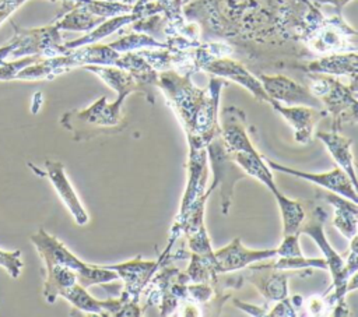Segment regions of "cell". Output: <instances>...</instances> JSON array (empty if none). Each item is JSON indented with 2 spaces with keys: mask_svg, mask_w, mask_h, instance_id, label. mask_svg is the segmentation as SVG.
Returning <instances> with one entry per match:
<instances>
[{
  "mask_svg": "<svg viewBox=\"0 0 358 317\" xmlns=\"http://www.w3.org/2000/svg\"><path fill=\"white\" fill-rule=\"evenodd\" d=\"M192 75H180L173 70L158 71L157 88L165 95L166 105L182 124L189 147L206 148L220 131V94L228 81L213 75L201 89L193 84Z\"/></svg>",
  "mask_w": 358,
  "mask_h": 317,
  "instance_id": "cell-1",
  "label": "cell"
},
{
  "mask_svg": "<svg viewBox=\"0 0 358 317\" xmlns=\"http://www.w3.org/2000/svg\"><path fill=\"white\" fill-rule=\"evenodd\" d=\"M302 74V84L322 102L327 116L331 117V131H341L344 126L357 124V81L345 85L334 75Z\"/></svg>",
  "mask_w": 358,
  "mask_h": 317,
  "instance_id": "cell-2",
  "label": "cell"
},
{
  "mask_svg": "<svg viewBox=\"0 0 358 317\" xmlns=\"http://www.w3.org/2000/svg\"><path fill=\"white\" fill-rule=\"evenodd\" d=\"M124 96H117L109 103L106 96H101L85 109L66 112L60 117V124L73 134L76 141H85L99 134H116L126 127L123 116Z\"/></svg>",
  "mask_w": 358,
  "mask_h": 317,
  "instance_id": "cell-3",
  "label": "cell"
},
{
  "mask_svg": "<svg viewBox=\"0 0 358 317\" xmlns=\"http://www.w3.org/2000/svg\"><path fill=\"white\" fill-rule=\"evenodd\" d=\"M29 240L35 246L45 265L60 264L73 268L77 272V282L84 288L119 279L117 272L108 268L106 265L99 267L81 261L60 240H57L55 236L49 235L43 229H39L36 233L31 235Z\"/></svg>",
  "mask_w": 358,
  "mask_h": 317,
  "instance_id": "cell-4",
  "label": "cell"
},
{
  "mask_svg": "<svg viewBox=\"0 0 358 317\" xmlns=\"http://www.w3.org/2000/svg\"><path fill=\"white\" fill-rule=\"evenodd\" d=\"M298 40L313 54V57L357 52L358 49L357 31L343 20L341 14L336 13L331 17L323 15L319 21L308 27L299 35Z\"/></svg>",
  "mask_w": 358,
  "mask_h": 317,
  "instance_id": "cell-5",
  "label": "cell"
},
{
  "mask_svg": "<svg viewBox=\"0 0 358 317\" xmlns=\"http://www.w3.org/2000/svg\"><path fill=\"white\" fill-rule=\"evenodd\" d=\"M206 151L207 159H210L211 163L214 182L217 183V189H220L221 211L224 215H227L232 204L235 184L245 179L248 175L234 161L232 152L228 149L222 140L221 130L210 140Z\"/></svg>",
  "mask_w": 358,
  "mask_h": 317,
  "instance_id": "cell-6",
  "label": "cell"
},
{
  "mask_svg": "<svg viewBox=\"0 0 358 317\" xmlns=\"http://www.w3.org/2000/svg\"><path fill=\"white\" fill-rule=\"evenodd\" d=\"M301 204L305 211V216L298 228V233H305L313 239L317 247L322 250L324 260L327 263V270L331 274V278L336 279L341 272L345 258L338 254L329 243L324 235V221L327 219V211L317 204L315 200H301Z\"/></svg>",
  "mask_w": 358,
  "mask_h": 317,
  "instance_id": "cell-7",
  "label": "cell"
},
{
  "mask_svg": "<svg viewBox=\"0 0 358 317\" xmlns=\"http://www.w3.org/2000/svg\"><path fill=\"white\" fill-rule=\"evenodd\" d=\"M263 89L268 95L270 101H275L285 106H310L323 109L322 102L302 84L280 73L257 74Z\"/></svg>",
  "mask_w": 358,
  "mask_h": 317,
  "instance_id": "cell-8",
  "label": "cell"
},
{
  "mask_svg": "<svg viewBox=\"0 0 358 317\" xmlns=\"http://www.w3.org/2000/svg\"><path fill=\"white\" fill-rule=\"evenodd\" d=\"M203 71L210 73L211 75L235 81L236 84L246 88L257 101L270 102L268 95L263 89L259 78L239 60L232 57H214L207 61L203 67Z\"/></svg>",
  "mask_w": 358,
  "mask_h": 317,
  "instance_id": "cell-9",
  "label": "cell"
},
{
  "mask_svg": "<svg viewBox=\"0 0 358 317\" xmlns=\"http://www.w3.org/2000/svg\"><path fill=\"white\" fill-rule=\"evenodd\" d=\"M267 166L271 168L273 170L281 172V173H287V175H292L295 177L316 183L317 186L330 190L333 193L340 194L344 198H348L354 202L358 201V196H357V186L352 184V182L350 180V177L347 176V173L340 168H334L330 172L326 173H308V172H302V170H296L284 165H280L274 161L270 159H264Z\"/></svg>",
  "mask_w": 358,
  "mask_h": 317,
  "instance_id": "cell-10",
  "label": "cell"
},
{
  "mask_svg": "<svg viewBox=\"0 0 358 317\" xmlns=\"http://www.w3.org/2000/svg\"><path fill=\"white\" fill-rule=\"evenodd\" d=\"M275 256V249L250 250L242 244L239 237H235L228 246L214 251V270L217 274H228L249 267L256 261L268 260Z\"/></svg>",
  "mask_w": 358,
  "mask_h": 317,
  "instance_id": "cell-11",
  "label": "cell"
},
{
  "mask_svg": "<svg viewBox=\"0 0 358 317\" xmlns=\"http://www.w3.org/2000/svg\"><path fill=\"white\" fill-rule=\"evenodd\" d=\"M159 264H161L159 257L157 261H143L141 256L138 254L136 256V258L130 261L115 264V265H106V267L116 271L119 278L123 279L124 290L122 293H124L129 300L138 302L144 288L150 282L154 272L159 268Z\"/></svg>",
  "mask_w": 358,
  "mask_h": 317,
  "instance_id": "cell-12",
  "label": "cell"
},
{
  "mask_svg": "<svg viewBox=\"0 0 358 317\" xmlns=\"http://www.w3.org/2000/svg\"><path fill=\"white\" fill-rule=\"evenodd\" d=\"M268 103L294 128V140L299 144H309L312 140L313 126L316 124V121L327 117V112L324 109H316L301 105L285 106L275 101H270Z\"/></svg>",
  "mask_w": 358,
  "mask_h": 317,
  "instance_id": "cell-13",
  "label": "cell"
},
{
  "mask_svg": "<svg viewBox=\"0 0 358 317\" xmlns=\"http://www.w3.org/2000/svg\"><path fill=\"white\" fill-rule=\"evenodd\" d=\"M243 278L253 283L266 299V303L278 302L288 295V272L285 270H275L262 267L257 263L250 264Z\"/></svg>",
  "mask_w": 358,
  "mask_h": 317,
  "instance_id": "cell-14",
  "label": "cell"
},
{
  "mask_svg": "<svg viewBox=\"0 0 358 317\" xmlns=\"http://www.w3.org/2000/svg\"><path fill=\"white\" fill-rule=\"evenodd\" d=\"M43 168H45L46 172H36V173L48 176V179L50 180L56 193L59 194L60 200L64 202V205L69 208L70 214L73 215L76 223L77 225H85L88 222V215H87L84 207L80 202L78 196L76 194L73 186L70 184V182L66 176L63 163L57 162V161L46 159Z\"/></svg>",
  "mask_w": 358,
  "mask_h": 317,
  "instance_id": "cell-15",
  "label": "cell"
},
{
  "mask_svg": "<svg viewBox=\"0 0 358 317\" xmlns=\"http://www.w3.org/2000/svg\"><path fill=\"white\" fill-rule=\"evenodd\" d=\"M218 123L222 140L231 152L256 151L249 138L246 130V115L242 109L236 106L224 108Z\"/></svg>",
  "mask_w": 358,
  "mask_h": 317,
  "instance_id": "cell-16",
  "label": "cell"
},
{
  "mask_svg": "<svg viewBox=\"0 0 358 317\" xmlns=\"http://www.w3.org/2000/svg\"><path fill=\"white\" fill-rule=\"evenodd\" d=\"M298 70L302 73H320L329 75H345L350 81H357L358 75V56L357 52L331 53L315 57L299 64Z\"/></svg>",
  "mask_w": 358,
  "mask_h": 317,
  "instance_id": "cell-17",
  "label": "cell"
},
{
  "mask_svg": "<svg viewBox=\"0 0 358 317\" xmlns=\"http://www.w3.org/2000/svg\"><path fill=\"white\" fill-rule=\"evenodd\" d=\"M187 184L185 194L182 197V204L179 214L176 219H180L192 202L203 194L206 190V182H207V151L206 148H197V147H189V159H187Z\"/></svg>",
  "mask_w": 358,
  "mask_h": 317,
  "instance_id": "cell-18",
  "label": "cell"
},
{
  "mask_svg": "<svg viewBox=\"0 0 358 317\" xmlns=\"http://www.w3.org/2000/svg\"><path fill=\"white\" fill-rule=\"evenodd\" d=\"M315 197L316 200L329 202L334 208L333 226L338 229L344 237L352 239L357 235V223H358L357 202L348 198H344L337 193H333L330 190H322V189H316Z\"/></svg>",
  "mask_w": 358,
  "mask_h": 317,
  "instance_id": "cell-19",
  "label": "cell"
},
{
  "mask_svg": "<svg viewBox=\"0 0 358 317\" xmlns=\"http://www.w3.org/2000/svg\"><path fill=\"white\" fill-rule=\"evenodd\" d=\"M115 66L126 70L137 82L140 88V94H143L150 103H154V99H155L154 89L157 88V82H158V71L152 68L137 53V50L120 53Z\"/></svg>",
  "mask_w": 358,
  "mask_h": 317,
  "instance_id": "cell-20",
  "label": "cell"
},
{
  "mask_svg": "<svg viewBox=\"0 0 358 317\" xmlns=\"http://www.w3.org/2000/svg\"><path fill=\"white\" fill-rule=\"evenodd\" d=\"M315 135L326 145L331 158L347 173L352 184L357 186L355 165H354V156L351 152L352 140L341 135L340 131H317Z\"/></svg>",
  "mask_w": 358,
  "mask_h": 317,
  "instance_id": "cell-21",
  "label": "cell"
},
{
  "mask_svg": "<svg viewBox=\"0 0 358 317\" xmlns=\"http://www.w3.org/2000/svg\"><path fill=\"white\" fill-rule=\"evenodd\" d=\"M73 67H84L88 64L96 66H115L120 53L113 50L109 45L90 43L74 49H67L66 52Z\"/></svg>",
  "mask_w": 358,
  "mask_h": 317,
  "instance_id": "cell-22",
  "label": "cell"
},
{
  "mask_svg": "<svg viewBox=\"0 0 358 317\" xmlns=\"http://www.w3.org/2000/svg\"><path fill=\"white\" fill-rule=\"evenodd\" d=\"M63 3H64V11L60 13V15L57 17V21L55 22V25L60 31L63 29V31L88 32L106 20L103 17L92 14L83 4H76L70 1H63Z\"/></svg>",
  "mask_w": 358,
  "mask_h": 317,
  "instance_id": "cell-23",
  "label": "cell"
},
{
  "mask_svg": "<svg viewBox=\"0 0 358 317\" xmlns=\"http://www.w3.org/2000/svg\"><path fill=\"white\" fill-rule=\"evenodd\" d=\"M83 68L98 75L109 88H112L117 94V96L127 98L130 94H134V92L140 94V88L137 82L123 68H119L116 66H96V64H88V66H84Z\"/></svg>",
  "mask_w": 358,
  "mask_h": 317,
  "instance_id": "cell-24",
  "label": "cell"
},
{
  "mask_svg": "<svg viewBox=\"0 0 358 317\" xmlns=\"http://www.w3.org/2000/svg\"><path fill=\"white\" fill-rule=\"evenodd\" d=\"M234 161L239 165V168L248 175L255 177L256 180L262 182L271 194L278 191V187L274 182V177L264 161V158L256 151H241V152H232Z\"/></svg>",
  "mask_w": 358,
  "mask_h": 317,
  "instance_id": "cell-25",
  "label": "cell"
},
{
  "mask_svg": "<svg viewBox=\"0 0 358 317\" xmlns=\"http://www.w3.org/2000/svg\"><path fill=\"white\" fill-rule=\"evenodd\" d=\"M138 20V15L134 13H127V14H120V15H115L110 18H106L105 21H102L99 25H96L94 29L88 31L84 36L70 40V42H64V47L66 49H74L83 45H90V43H96L101 39L106 38L108 35L122 29L123 27L129 25L130 22Z\"/></svg>",
  "mask_w": 358,
  "mask_h": 317,
  "instance_id": "cell-26",
  "label": "cell"
},
{
  "mask_svg": "<svg viewBox=\"0 0 358 317\" xmlns=\"http://www.w3.org/2000/svg\"><path fill=\"white\" fill-rule=\"evenodd\" d=\"M282 216V236L298 232V228L305 216L301 200H291L285 197L280 190L273 193Z\"/></svg>",
  "mask_w": 358,
  "mask_h": 317,
  "instance_id": "cell-27",
  "label": "cell"
},
{
  "mask_svg": "<svg viewBox=\"0 0 358 317\" xmlns=\"http://www.w3.org/2000/svg\"><path fill=\"white\" fill-rule=\"evenodd\" d=\"M270 261L264 263V260L256 261L262 267L275 268V270H285V271H294V270H306V268H319V270H327V263L324 258H306L303 254L296 257H273L268 258Z\"/></svg>",
  "mask_w": 358,
  "mask_h": 317,
  "instance_id": "cell-28",
  "label": "cell"
},
{
  "mask_svg": "<svg viewBox=\"0 0 358 317\" xmlns=\"http://www.w3.org/2000/svg\"><path fill=\"white\" fill-rule=\"evenodd\" d=\"M189 258H190V264L186 270V275L189 277V281L193 283H208L213 288L218 275L214 270L213 260L192 251Z\"/></svg>",
  "mask_w": 358,
  "mask_h": 317,
  "instance_id": "cell-29",
  "label": "cell"
},
{
  "mask_svg": "<svg viewBox=\"0 0 358 317\" xmlns=\"http://www.w3.org/2000/svg\"><path fill=\"white\" fill-rule=\"evenodd\" d=\"M109 46L119 52V53H124V52H131V50H138V49H157V47H166V43L159 42L157 39H154L152 36L143 34V32H130L126 34L124 36L119 38L117 40L109 43Z\"/></svg>",
  "mask_w": 358,
  "mask_h": 317,
  "instance_id": "cell-30",
  "label": "cell"
},
{
  "mask_svg": "<svg viewBox=\"0 0 358 317\" xmlns=\"http://www.w3.org/2000/svg\"><path fill=\"white\" fill-rule=\"evenodd\" d=\"M187 246H189L192 253H196L199 256H204V257L213 260V263H214V251L211 249L210 237L207 235L206 228H203V229L197 230L196 233L187 236Z\"/></svg>",
  "mask_w": 358,
  "mask_h": 317,
  "instance_id": "cell-31",
  "label": "cell"
},
{
  "mask_svg": "<svg viewBox=\"0 0 358 317\" xmlns=\"http://www.w3.org/2000/svg\"><path fill=\"white\" fill-rule=\"evenodd\" d=\"M0 265L4 267L13 278L20 277L22 265H24L22 260H21V251L20 250H15V251L0 250Z\"/></svg>",
  "mask_w": 358,
  "mask_h": 317,
  "instance_id": "cell-32",
  "label": "cell"
},
{
  "mask_svg": "<svg viewBox=\"0 0 358 317\" xmlns=\"http://www.w3.org/2000/svg\"><path fill=\"white\" fill-rule=\"evenodd\" d=\"M299 235L298 232L291 233V235H285L282 236V243L280 244L277 250V256L275 257H296V256H302V250L299 247Z\"/></svg>",
  "mask_w": 358,
  "mask_h": 317,
  "instance_id": "cell-33",
  "label": "cell"
},
{
  "mask_svg": "<svg viewBox=\"0 0 358 317\" xmlns=\"http://www.w3.org/2000/svg\"><path fill=\"white\" fill-rule=\"evenodd\" d=\"M187 295H189L187 299H190L192 302H194L200 307V304L208 302L213 297L214 289L208 283H189L187 285Z\"/></svg>",
  "mask_w": 358,
  "mask_h": 317,
  "instance_id": "cell-34",
  "label": "cell"
},
{
  "mask_svg": "<svg viewBox=\"0 0 358 317\" xmlns=\"http://www.w3.org/2000/svg\"><path fill=\"white\" fill-rule=\"evenodd\" d=\"M306 314L305 316H329V307L324 300V296H310L305 302Z\"/></svg>",
  "mask_w": 358,
  "mask_h": 317,
  "instance_id": "cell-35",
  "label": "cell"
},
{
  "mask_svg": "<svg viewBox=\"0 0 358 317\" xmlns=\"http://www.w3.org/2000/svg\"><path fill=\"white\" fill-rule=\"evenodd\" d=\"M267 316H270V317H278V316L295 317L298 314H296V309L292 306L291 300L288 297H284V299L278 300L277 304L270 311H267Z\"/></svg>",
  "mask_w": 358,
  "mask_h": 317,
  "instance_id": "cell-36",
  "label": "cell"
},
{
  "mask_svg": "<svg viewBox=\"0 0 358 317\" xmlns=\"http://www.w3.org/2000/svg\"><path fill=\"white\" fill-rule=\"evenodd\" d=\"M232 304L238 309H241L242 311L250 314V316H255V317H262V316H267V304L266 306H255V304H249V303H245L239 299H232Z\"/></svg>",
  "mask_w": 358,
  "mask_h": 317,
  "instance_id": "cell-37",
  "label": "cell"
},
{
  "mask_svg": "<svg viewBox=\"0 0 358 317\" xmlns=\"http://www.w3.org/2000/svg\"><path fill=\"white\" fill-rule=\"evenodd\" d=\"M25 0H0V24Z\"/></svg>",
  "mask_w": 358,
  "mask_h": 317,
  "instance_id": "cell-38",
  "label": "cell"
},
{
  "mask_svg": "<svg viewBox=\"0 0 358 317\" xmlns=\"http://www.w3.org/2000/svg\"><path fill=\"white\" fill-rule=\"evenodd\" d=\"M310 3H313L315 6H322V4H330L334 10L336 14H341L343 7L350 3L351 0H309Z\"/></svg>",
  "mask_w": 358,
  "mask_h": 317,
  "instance_id": "cell-39",
  "label": "cell"
},
{
  "mask_svg": "<svg viewBox=\"0 0 358 317\" xmlns=\"http://www.w3.org/2000/svg\"><path fill=\"white\" fill-rule=\"evenodd\" d=\"M136 0H122V3H126V4H133Z\"/></svg>",
  "mask_w": 358,
  "mask_h": 317,
  "instance_id": "cell-40",
  "label": "cell"
},
{
  "mask_svg": "<svg viewBox=\"0 0 358 317\" xmlns=\"http://www.w3.org/2000/svg\"><path fill=\"white\" fill-rule=\"evenodd\" d=\"M189 1H190V0H182V3H183V4H186V3H189Z\"/></svg>",
  "mask_w": 358,
  "mask_h": 317,
  "instance_id": "cell-41",
  "label": "cell"
},
{
  "mask_svg": "<svg viewBox=\"0 0 358 317\" xmlns=\"http://www.w3.org/2000/svg\"><path fill=\"white\" fill-rule=\"evenodd\" d=\"M105 1H122V0H105Z\"/></svg>",
  "mask_w": 358,
  "mask_h": 317,
  "instance_id": "cell-42",
  "label": "cell"
}]
</instances>
